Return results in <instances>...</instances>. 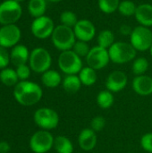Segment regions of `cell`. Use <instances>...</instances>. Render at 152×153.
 Masks as SVG:
<instances>
[{
	"label": "cell",
	"instance_id": "1",
	"mask_svg": "<svg viewBox=\"0 0 152 153\" xmlns=\"http://www.w3.org/2000/svg\"><path fill=\"white\" fill-rule=\"evenodd\" d=\"M13 96L20 105L30 107L40 101L43 96V91L36 82L28 80L21 81L13 89Z\"/></svg>",
	"mask_w": 152,
	"mask_h": 153
},
{
	"label": "cell",
	"instance_id": "2",
	"mask_svg": "<svg viewBox=\"0 0 152 153\" xmlns=\"http://www.w3.org/2000/svg\"><path fill=\"white\" fill-rule=\"evenodd\" d=\"M51 39L55 48L61 52L73 49V47L76 42L73 29L63 24L57 25L55 28Z\"/></svg>",
	"mask_w": 152,
	"mask_h": 153
},
{
	"label": "cell",
	"instance_id": "3",
	"mask_svg": "<svg viewBox=\"0 0 152 153\" xmlns=\"http://www.w3.org/2000/svg\"><path fill=\"white\" fill-rule=\"evenodd\" d=\"M137 50L131 43L117 41L115 42L108 49L110 61L117 65L129 63L135 59Z\"/></svg>",
	"mask_w": 152,
	"mask_h": 153
},
{
	"label": "cell",
	"instance_id": "4",
	"mask_svg": "<svg viewBox=\"0 0 152 153\" xmlns=\"http://www.w3.org/2000/svg\"><path fill=\"white\" fill-rule=\"evenodd\" d=\"M57 63L59 69L66 75L78 74L83 67L82 57L76 55L72 49L61 52Z\"/></svg>",
	"mask_w": 152,
	"mask_h": 153
},
{
	"label": "cell",
	"instance_id": "5",
	"mask_svg": "<svg viewBox=\"0 0 152 153\" xmlns=\"http://www.w3.org/2000/svg\"><path fill=\"white\" fill-rule=\"evenodd\" d=\"M30 67L37 74H43L50 69L52 57L50 53L44 48H36L30 54Z\"/></svg>",
	"mask_w": 152,
	"mask_h": 153
},
{
	"label": "cell",
	"instance_id": "6",
	"mask_svg": "<svg viewBox=\"0 0 152 153\" xmlns=\"http://www.w3.org/2000/svg\"><path fill=\"white\" fill-rule=\"evenodd\" d=\"M22 14V6L15 0H5L0 4V23L2 25L15 24Z\"/></svg>",
	"mask_w": 152,
	"mask_h": 153
},
{
	"label": "cell",
	"instance_id": "7",
	"mask_svg": "<svg viewBox=\"0 0 152 153\" xmlns=\"http://www.w3.org/2000/svg\"><path fill=\"white\" fill-rule=\"evenodd\" d=\"M130 43L137 51L150 50L152 46L151 30L142 25L135 27L130 35Z\"/></svg>",
	"mask_w": 152,
	"mask_h": 153
},
{
	"label": "cell",
	"instance_id": "8",
	"mask_svg": "<svg viewBox=\"0 0 152 153\" xmlns=\"http://www.w3.org/2000/svg\"><path fill=\"white\" fill-rule=\"evenodd\" d=\"M33 119L35 124L42 130H53L59 124V116L57 112L50 108H40L34 113Z\"/></svg>",
	"mask_w": 152,
	"mask_h": 153
},
{
	"label": "cell",
	"instance_id": "9",
	"mask_svg": "<svg viewBox=\"0 0 152 153\" xmlns=\"http://www.w3.org/2000/svg\"><path fill=\"white\" fill-rule=\"evenodd\" d=\"M54 136L47 130H39L30 139V148L34 153H47L54 147Z\"/></svg>",
	"mask_w": 152,
	"mask_h": 153
},
{
	"label": "cell",
	"instance_id": "10",
	"mask_svg": "<svg viewBox=\"0 0 152 153\" xmlns=\"http://www.w3.org/2000/svg\"><path fill=\"white\" fill-rule=\"evenodd\" d=\"M55 28L53 20L46 15L35 18L30 26L31 33L39 39H45L51 37Z\"/></svg>",
	"mask_w": 152,
	"mask_h": 153
},
{
	"label": "cell",
	"instance_id": "11",
	"mask_svg": "<svg viewBox=\"0 0 152 153\" xmlns=\"http://www.w3.org/2000/svg\"><path fill=\"white\" fill-rule=\"evenodd\" d=\"M110 61L108 49L95 46L90 48L88 56H86V62L88 66L94 70H101L105 68Z\"/></svg>",
	"mask_w": 152,
	"mask_h": 153
},
{
	"label": "cell",
	"instance_id": "12",
	"mask_svg": "<svg viewBox=\"0 0 152 153\" xmlns=\"http://www.w3.org/2000/svg\"><path fill=\"white\" fill-rule=\"evenodd\" d=\"M22 37L19 27L15 24L3 25L0 28V46L5 48H13L18 45Z\"/></svg>",
	"mask_w": 152,
	"mask_h": 153
},
{
	"label": "cell",
	"instance_id": "13",
	"mask_svg": "<svg viewBox=\"0 0 152 153\" xmlns=\"http://www.w3.org/2000/svg\"><path fill=\"white\" fill-rule=\"evenodd\" d=\"M127 83H128V77L126 74L117 70V71H113L108 74V76L106 79L105 85L108 91L113 93L115 92L116 93L125 89Z\"/></svg>",
	"mask_w": 152,
	"mask_h": 153
},
{
	"label": "cell",
	"instance_id": "14",
	"mask_svg": "<svg viewBox=\"0 0 152 153\" xmlns=\"http://www.w3.org/2000/svg\"><path fill=\"white\" fill-rule=\"evenodd\" d=\"M75 37L78 40L89 42L96 35V28L92 22L87 19L79 20L73 28Z\"/></svg>",
	"mask_w": 152,
	"mask_h": 153
},
{
	"label": "cell",
	"instance_id": "15",
	"mask_svg": "<svg viewBox=\"0 0 152 153\" xmlns=\"http://www.w3.org/2000/svg\"><path fill=\"white\" fill-rule=\"evenodd\" d=\"M98 142V137L96 132H94L90 127L82 129L78 136V144L80 148L84 152L92 151Z\"/></svg>",
	"mask_w": 152,
	"mask_h": 153
},
{
	"label": "cell",
	"instance_id": "16",
	"mask_svg": "<svg viewBox=\"0 0 152 153\" xmlns=\"http://www.w3.org/2000/svg\"><path fill=\"white\" fill-rule=\"evenodd\" d=\"M133 90L140 96H150L152 94V78L142 74L135 76L132 82Z\"/></svg>",
	"mask_w": 152,
	"mask_h": 153
},
{
	"label": "cell",
	"instance_id": "17",
	"mask_svg": "<svg viewBox=\"0 0 152 153\" xmlns=\"http://www.w3.org/2000/svg\"><path fill=\"white\" fill-rule=\"evenodd\" d=\"M30 52L26 46L24 45H16L13 48L10 53L11 62L16 67L22 65H26V63L30 59Z\"/></svg>",
	"mask_w": 152,
	"mask_h": 153
},
{
	"label": "cell",
	"instance_id": "18",
	"mask_svg": "<svg viewBox=\"0 0 152 153\" xmlns=\"http://www.w3.org/2000/svg\"><path fill=\"white\" fill-rule=\"evenodd\" d=\"M135 19L137 22L145 27L152 26V4H142L137 6L135 14Z\"/></svg>",
	"mask_w": 152,
	"mask_h": 153
},
{
	"label": "cell",
	"instance_id": "19",
	"mask_svg": "<svg viewBox=\"0 0 152 153\" xmlns=\"http://www.w3.org/2000/svg\"><path fill=\"white\" fill-rule=\"evenodd\" d=\"M62 77L61 74L56 71V70H47L45 73L42 74L41 75V82L44 86L47 88L54 89L58 87L60 84H62Z\"/></svg>",
	"mask_w": 152,
	"mask_h": 153
},
{
	"label": "cell",
	"instance_id": "20",
	"mask_svg": "<svg viewBox=\"0 0 152 153\" xmlns=\"http://www.w3.org/2000/svg\"><path fill=\"white\" fill-rule=\"evenodd\" d=\"M82 85V84L81 82V80L77 74L66 75L62 81L63 89L65 90V91H66L67 93H70V94L78 92L80 91Z\"/></svg>",
	"mask_w": 152,
	"mask_h": 153
},
{
	"label": "cell",
	"instance_id": "21",
	"mask_svg": "<svg viewBox=\"0 0 152 153\" xmlns=\"http://www.w3.org/2000/svg\"><path fill=\"white\" fill-rule=\"evenodd\" d=\"M53 148L57 153H73L74 150L71 140L64 135H59L55 138Z\"/></svg>",
	"mask_w": 152,
	"mask_h": 153
},
{
	"label": "cell",
	"instance_id": "22",
	"mask_svg": "<svg viewBox=\"0 0 152 153\" xmlns=\"http://www.w3.org/2000/svg\"><path fill=\"white\" fill-rule=\"evenodd\" d=\"M78 76L81 80V82L84 86H91L96 83L98 75L96 70L90 66L82 67V69L78 74Z\"/></svg>",
	"mask_w": 152,
	"mask_h": 153
},
{
	"label": "cell",
	"instance_id": "23",
	"mask_svg": "<svg viewBox=\"0 0 152 153\" xmlns=\"http://www.w3.org/2000/svg\"><path fill=\"white\" fill-rule=\"evenodd\" d=\"M47 10V1L46 0H30L28 4V11L30 14L38 18L45 15Z\"/></svg>",
	"mask_w": 152,
	"mask_h": 153
},
{
	"label": "cell",
	"instance_id": "24",
	"mask_svg": "<svg viewBox=\"0 0 152 153\" xmlns=\"http://www.w3.org/2000/svg\"><path fill=\"white\" fill-rule=\"evenodd\" d=\"M0 81L5 86L12 87L15 86L19 82V78L15 70L12 68H4L2 69L0 73Z\"/></svg>",
	"mask_w": 152,
	"mask_h": 153
},
{
	"label": "cell",
	"instance_id": "25",
	"mask_svg": "<svg viewBox=\"0 0 152 153\" xmlns=\"http://www.w3.org/2000/svg\"><path fill=\"white\" fill-rule=\"evenodd\" d=\"M115 102V97L113 95V92L105 90L101 91L97 95V104L100 108L108 109L113 106Z\"/></svg>",
	"mask_w": 152,
	"mask_h": 153
},
{
	"label": "cell",
	"instance_id": "26",
	"mask_svg": "<svg viewBox=\"0 0 152 153\" xmlns=\"http://www.w3.org/2000/svg\"><path fill=\"white\" fill-rule=\"evenodd\" d=\"M115 43V35L109 30H103L98 35V46L109 49V48Z\"/></svg>",
	"mask_w": 152,
	"mask_h": 153
},
{
	"label": "cell",
	"instance_id": "27",
	"mask_svg": "<svg viewBox=\"0 0 152 153\" xmlns=\"http://www.w3.org/2000/svg\"><path fill=\"white\" fill-rule=\"evenodd\" d=\"M148 69H149V61L147 60V58L137 57L134 59L132 65V71L136 76L145 74Z\"/></svg>",
	"mask_w": 152,
	"mask_h": 153
},
{
	"label": "cell",
	"instance_id": "28",
	"mask_svg": "<svg viewBox=\"0 0 152 153\" xmlns=\"http://www.w3.org/2000/svg\"><path fill=\"white\" fill-rule=\"evenodd\" d=\"M120 0H98V5L101 12L109 14L118 10Z\"/></svg>",
	"mask_w": 152,
	"mask_h": 153
},
{
	"label": "cell",
	"instance_id": "29",
	"mask_svg": "<svg viewBox=\"0 0 152 153\" xmlns=\"http://www.w3.org/2000/svg\"><path fill=\"white\" fill-rule=\"evenodd\" d=\"M137 9V5L131 0H124L120 2L118 6L119 13L124 16H133L135 14Z\"/></svg>",
	"mask_w": 152,
	"mask_h": 153
},
{
	"label": "cell",
	"instance_id": "30",
	"mask_svg": "<svg viewBox=\"0 0 152 153\" xmlns=\"http://www.w3.org/2000/svg\"><path fill=\"white\" fill-rule=\"evenodd\" d=\"M78 18L75 13L72 11H64L61 15H60V22L61 24L70 27V28H74L76 23L78 22Z\"/></svg>",
	"mask_w": 152,
	"mask_h": 153
},
{
	"label": "cell",
	"instance_id": "31",
	"mask_svg": "<svg viewBox=\"0 0 152 153\" xmlns=\"http://www.w3.org/2000/svg\"><path fill=\"white\" fill-rule=\"evenodd\" d=\"M76 55H78L80 57H83V56H87L90 48L89 46V44L85 41H82V40H76L75 44L73 47L72 49Z\"/></svg>",
	"mask_w": 152,
	"mask_h": 153
},
{
	"label": "cell",
	"instance_id": "32",
	"mask_svg": "<svg viewBox=\"0 0 152 153\" xmlns=\"http://www.w3.org/2000/svg\"><path fill=\"white\" fill-rule=\"evenodd\" d=\"M105 126H106V119L102 116H97L93 117L90 121V128L96 133L101 132L105 128Z\"/></svg>",
	"mask_w": 152,
	"mask_h": 153
},
{
	"label": "cell",
	"instance_id": "33",
	"mask_svg": "<svg viewBox=\"0 0 152 153\" xmlns=\"http://www.w3.org/2000/svg\"><path fill=\"white\" fill-rule=\"evenodd\" d=\"M142 148L149 153H152V133H147L141 138Z\"/></svg>",
	"mask_w": 152,
	"mask_h": 153
},
{
	"label": "cell",
	"instance_id": "34",
	"mask_svg": "<svg viewBox=\"0 0 152 153\" xmlns=\"http://www.w3.org/2000/svg\"><path fill=\"white\" fill-rule=\"evenodd\" d=\"M30 67L27 65H22L16 67V74L18 75L19 80L21 81H27L30 75Z\"/></svg>",
	"mask_w": 152,
	"mask_h": 153
},
{
	"label": "cell",
	"instance_id": "35",
	"mask_svg": "<svg viewBox=\"0 0 152 153\" xmlns=\"http://www.w3.org/2000/svg\"><path fill=\"white\" fill-rule=\"evenodd\" d=\"M10 62H11L10 54L8 53L5 48L0 46V69L6 68Z\"/></svg>",
	"mask_w": 152,
	"mask_h": 153
},
{
	"label": "cell",
	"instance_id": "36",
	"mask_svg": "<svg viewBox=\"0 0 152 153\" xmlns=\"http://www.w3.org/2000/svg\"><path fill=\"white\" fill-rule=\"evenodd\" d=\"M133 30V29H132L131 26H129L127 24H123V25H121V27L119 29V31L124 36H130L132 34Z\"/></svg>",
	"mask_w": 152,
	"mask_h": 153
},
{
	"label": "cell",
	"instance_id": "37",
	"mask_svg": "<svg viewBox=\"0 0 152 153\" xmlns=\"http://www.w3.org/2000/svg\"><path fill=\"white\" fill-rule=\"evenodd\" d=\"M10 144L5 141L0 142V153H8L10 152Z\"/></svg>",
	"mask_w": 152,
	"mask_h": 153
},
{
	"label": "cell",
	"instance_id": "38",
	"mask_svg": "<svg viewBox=\"0 0 152 153\" xmlns=\"http://www.w3.org/2000/svg\"><path fill=\"white\" fill-rule=\"evenodd\" d=\"M47 1H49L51 3H59V2H61L63 0H47Z\"/></svg>",
	"mask_w": 152,
	"mask_h": 153
},
{
	"label": "cell",
	"instance_id": "39",
	"mask_svg": "<svg viewBox=\"0 0 152 153\" xmlns=\"http://www.w3.org/2000/svg\"><path fill=\"white\" fill-rule=\"evenodd\" d=\"M16 2H18V3H21V2H22V1H24V0H15Z\"/></svg>",
	"mask_w": 152,
	"mask_h": 153
},
{
	"label": "cell",
	"instance_id": "40",
	"mask_svg": "<svg viewBox=\"0 0 152 153\" xmlns=\"http://www.w3.org/2000/svg\"><path fill=\"white\" fill-rule=\"evenodd\" d=\"M150 51H151V56H152V46H151V49H150Z\"/></svg>",
	"mask_w": 152,
	"mask_h": 153
}]
</instances>
